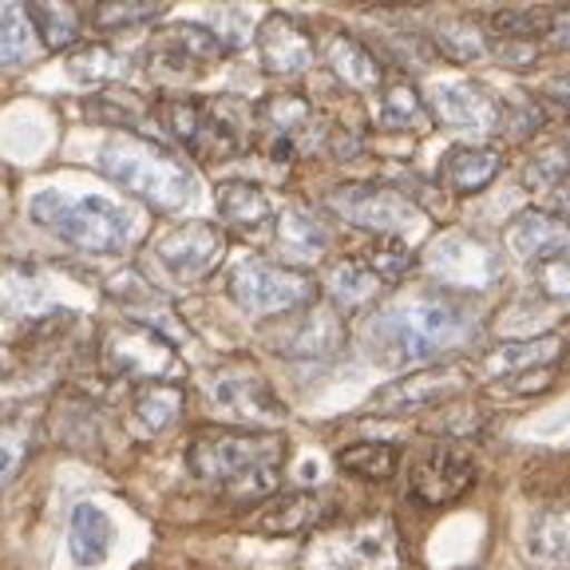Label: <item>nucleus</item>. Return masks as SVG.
<instances>
[{
	"instance_id": "1",
	"label": "nucleus",
	"mask_w": 570,
	"mask_h": 570,
	"mask_svg": "<svg viewBox=\"0 0 570 570\" xmlns=\"http://www.w3.org/2000/svg\"><path fill=\"white\" fill-rule=\"evenodd\" d=\"M289 444L258 428H203L187 444V468L203 488L230 499L274 495Z\"/></svg>"
},
{
	"instance_id": "2",
	"label": "nucleus",
	"mask_w": 570,
	"mask_h": 570,
	"mask_svg": "<svg viewBox=\"0 0 570 570\" xmlns=\"http://www.w3.org/2000/svg\"><path fill=\"white\" fill-rule=\"evenodd\" d=\"M472 333V317L452 294H412L389 302L368 321V348L384 368L432 365L448 348L463 345Z\"/></svg>"
},
{
	"instance_id": "3",
	"label": "nucleus",
	"mask_w": 570,
	"mask_h": 570,
	"mask_svg": "<svg viewBox=\"0 0 570 570\" xmlns=\"http://www.w3.org/2000/svg\"><path fill=\"white\" fill-rule=\"evenodd\" d=\"M99 170L159 210H183L195 198V170L167 147L139 135H116L99 151Z\"/></svg>"
},
{
	"instance_id": "4",
	"label": "nucleus",
	"mask_w": 570,
	"mask_h": 570,
	"mask_svg": "<svg viewBox=\"0 0 570 570\" xmlns=\"http://www.w3.org/2000/svg\"><path fill=\"white\" fill-rule=\"evenodd\" d=\"M32 218L83 254H116L135 238V214L96 195L63 198L60 190H40L32 198Z\"/></svg>"
},
{
	"instance_id": "5",
	"label": "nucleus",
	"mask_w": 570,
	"mask_h": 570,
	"mask_svg": "<svg viewBox=\"0 0 570 570\" xmlns=\"http://www.w3.org/2000/svg\"><path fill=\"white\" fill-rule=\"evenodd\" d=\"M302 570H401V539L389 515H356L317 527Z\"/></svg>"
},
{
	"instance_id": "6",
	"label": "nucleus",
	"mask_w": 570,
	"mask_h": 570,
	"mask_svg": "<svg viewBox=\"0 0 570 570\" xmlns=\"http://www.w3.org/2000/svg\"><path fill=\"white\" fill-rule=\"evenodd\" d=\"M163 124L167 131H175V139H183L190 151L203 163H223L234 159L246 142L242 131V107L226 99H195V96H178L163 104Z\"/></svg>"
},
{
	"instance_id": "7",
	"label": "nucleus",
	"mask_w": 570,
	"mask_h": 570,
	"mask_svg": "<svg viewBox=\"0 0 570 570\" xmlns=\"http://www.w3.org/2000/svg\"><path fill=\"white\" fill-rule=\"evenodd\" d=\"M99 361H104L111 376L135 384L163 381V376H170L178 368L175 345L155 325L135 317L107 325L104 337H99Z\"/></svg>"
},
{
	"instance_id": "8",
	"label": "nucleus",
	"mask_w": 570,
	"mask_h": 570,
	"mask_svg": "<svg viewBox=\"0 0 570 570\" xmlns=\"http://www.w3.org/2000/svg\"><path fill=\"white\" fill-rule=\"evenodd\" d=\"M226 56L223 36H214L206 24H190V20H175L163 32L151 36L147 45V68L159 83L167 88H187L210 76L214 63Z\"/></svg>"
},
{
	"instance_id": "9",
	"label": "nucleus",
	"mask_w": 570,
	"mask_h": 570,
	"mask_svg": "<svg viewBox=\"0 0 570 570\" xmlns=\"http://www.w3.org/2000/svg\"><path fill=\"white\" fill-rule=\"evenodd\" d=\"M226 294L249 317H282L309 305L313 282L309 274L269 262H238L226 277Z\"/></svg>"
},
{
	"instance_id": "10",
	"label": "nucleus",
	"mask_w": 570,
	"mask_h": 570,
	"mask_svg": "<svg viewBox=\"0 0 570 570\" xmlns=\"http://www.w3.org/2000/svg\"><path fill=\"white\" fill-rule=\"evenodd\" d=\"M203 389L214 412H223L226 420H238V424H258V432H266V424H277L285 416V404L277 401L274 384L242 356L214 368Z\"/></svg>"
},
{
	"instance_id": "11",
	"label": "nucleus",
	"mask_w": 570,
	"mask_h": 570,
	"mask_svg": "<svg viewBox=\"0 0 570 570\" xmlns=\"http://www.w3.org/2000/svg\"><path fill=\"white\" fill-rule=\"evenodd\" d=\"M266 345L294 361H333L345 353L348 330L333 305L309 302L294 313H282V321L266 333Z\"/></svg>"
},
{
	"instance_id": "12",
	"label": "nucleus",
	"mask_w": 570,
	"mask_h": 570,
	"mask_svg": "<svg viewBox=\"0 0 570 570\" xmlns=\"http://www.w3.org/2000/svg\"><path fill=\"white\" fill-rule=\"evenodd\" d=\"M330 206L345 218V223L361 226V230H373L376 238L404 242L420 223H424V214H420V206L412 203V198H404L401 190H392V187H376V183L333 190Z\"/></svg>"
},
{
	"instance_id": "13",
	"label": "nucleus",
	"mask_w": 570,
	"mask_h": 570,
	"mask_svg": "<svg viewBox=\"0 0 570 570\" xmlns=\"http://www.w3.org/2000/svg\"><path fill=\"white\" fill-rule=\"evenodd\" d=\"M475 483V460L468 448L452 444H432L412 460L409 468V499L420 508H448L455 499H463Z\"/></svg>"
},
{
	"instance_id": "14",
	"label": "nucleus",
	"mask_w": 570,
	"mask_h": 570,
	"mask_svg": "<svg viewBox=\"0 0 570 570\" xmlns=\"http://www.w3.org/2000/svg\"><path fill=\"white\" fill-rule=\"evenodd\" d=\"M226 254V234L210 223H187L175 226L170 234H163L155 242V262L163 266V274L178 285L203 282Z\"/></svg>"
},
{
	"instance_id": "15",
	"label": "nucleus",
	"mask_w": 570,
	"mask_h": 570,
	"mask_svg": "<svg viewBox=\"0 0 570 570\" xmlns=\"http://www.w3.org/2000/svg\"><path fill=\"white\" fill-rule=\"evenodd\" d=\"M468 384V373L460 365H432L420 368V373L404 376V381H392L376 392L368 409L381 412V416H409V412H428L436 404L452 401L455 392Z\"/></svg>"
},
{
	"instance_id": "16",
	"label": "nucleus",
	"mask_w": 570,
	"mask_h": 570,
	"mask_svg": "<svg viewBox=\"0 0 570 570\" xmlns=\"http://www.w3.org/2000/svg\"><path fill=\"white\" fill-rule=\"evenodd\" d=\"M428 269L448 285V289H488L499 277V258L488 242L472 234H452L440 238L428 254Z\"/></svg>"
},
{
	"instance_id": "17",
	"label": "nucleus",
	"mask_w": 570,
	"mask_h": 570,
	"mask_svg": "<svg viewBox=\"0 0 570 570\" xmlns=\"http://www.w3.org/2000/svg\"><path fill=\"white\" fill-rule=\"evenodd\" d=\"M258 60L269 76H302L317 63V40L294 17L274 12L258 28Z\"/></svg>"
},
{
	"instance_id": "18",
	"label": "nucleus",
	"mask_w": 570,
	"mask_h": 570,
	"mask_svg": "<svg viewBox=\"0 0 570 570\" xmlns=\"http://www.w3.org/2000/svg\"><path fill=\"white\" fill-rule=\"evenodd\" d=\"M258 147L274 163H289L297 151V139L313 127V107L302 96H269L254 111Z\"/></svg>"
},
{
	"instance_id": "19",
	"label": "nucleus",
	"mask_w": 570,
	"mask_h": 570,
	"mask_svg": "<svg viewBox=\"0 0 570 570\" xmlns=\"http://www.w3.org/2000/svg\"><path fill=\"white\" fill-rule=\"evenodd\" d=\"M508 246L515 258L547 266V262L567 258L570 234L559 214H551L547 206H531V210L515 214V223L508 226Z\"/></svg>"
},
{
	"instance_id": "20",
	"label": "nucleus",
	"mask_w": 570,
	"mask_h": 570,
	"mask_svg": "<svg viewBox=\"0 0 570 570\" xmlns=\"http://www.w3.org/2000/svg\"><path fill=\"white\" fill-rule=\"evenodd\" d=\"M432 104H436V116L444 119L448 127H460V131H495L499 127V104L488 88L480 83H436L432 91Z\"/></svg>"
},
{
	"instance_id": "21",
	"label": "nucleus",
	"mask_w": 570,
	"mask_h": 570,
	"mask_svg": "<svg viewBox=\"0 0 570 570\" xmlns=\"http://www.w3.org/2000/svg\"><path fill=\"white\" fill-rule=\"evenodd\" d=\"M503 167V151L495 142H460L440 159V183L452 195H475L499 175Z\"/></svg>"
},
{
	"instance_id": "22",
	"label": "nucleus",
	"mask_w": 570,
	"mask_h": 570,
	"mask_svg": "<svg viewBox=\"0 0 570 570\" xmlns=\"http://www.w3.org/2000/svg\"><path fill=\"white\" fill-rule=\"evenodd\" d=\"M321 56H325V63H330L333 76H337L345 88H353V91H381L384 88L381 60H376V56L368 52V48L361 45L356 36H348V32L325 36Z\"/></svg>"
},
{
	"instance_id": "23",
	"label": "nucleus",
	"mask_w": 570,
	"mask_h": 570,
	"mask_svg": "<svg viewBox=\"0 0 570 570\" xmlns=\"http://www.w3.org/2000/svg\"><path fill=\"white\" fill-rule=\"evenodd\" d=\"M321 495L313 491H285V495H274L266 508L254 519V531L269 534V539H285V534H305L313 527H321Z\"/></svg>"
},
{
	"instance_id": "24",
	"label": "nucleus",
	"mask_w": 570,
	"mask_h": 570,
	"mask_svg": "<svg viewBox=\"0 0 570 570\" xmlns=\"http://www.w3.org/2000/svg\"><path fill=\"white\" fill-rule=\"evenodd\" d=\"M527 559L543 570H562L570 562V523L562 503L539 508L531 515V523H527Z\"/></svg>"
},
{
	"instance_id": "25",
	"label": "nucleus",
	"mask_w": 570,
	"mask_h": 570,
	"mask_svg": "<svg viewBox=\"0 0 570 570\" xmlns=\"http://www.w3.org/2000/svg\"><path fill=\"white\" fill-rule=\"evenodd\" d=\"M116 543V523L107 515L104 508L96 503H80V508L71 511V523H68V547H71V559L80 562V567H99L107 559Z\"/></svg>"
},
{
	"instance_id": "26",
	"label": "nucleus",
	"mask_w": 570,
	"mask_h": 570,
	"mask_svg": "<svg viewBox=\"0 0 570 570\" xmlns=\"http://www.w3.org/2000/svg\"><path fill=\"white\" fill-rule=\"evenodd\" d=\"M183 404H187V392L170 381L139 384V389L131 392V416L142 436H159V432L175 428L178 416H183Z\"/></svg>"
},
{
	"instance_id": "27",
	"label": "nucleus",
	"mask_w": 570,
	"mask_h": 570,
	"mask_svg": "<svg viewBox=\"0 0 570 570\" xmlns=\"http://www.w3.org/2000/svg\"><path fill=\"white\" fill-rule=\"evenodd\" d=\"M218 214H223V223L234 226L238 234H262L269 226V218H274V206H269L262 187L230 178V183L218 187Z\"/></svg>"
},
{
	"instance_id": "28",
	"label": "nucleus",
	"mask_w": 570,
	"mask_h": 570,
	"mask_svg": "<svg viewBox=\"0 0 570 570\" xmlns=\"http://www.w3.org/2000/svg\"><path fill=\"white\" fill-rule=\"evenodd\" d=\"M376 124L384 131H409V135H428L432 131V111L420 99V91L409 80H396L381 91V111H376Z\"/></svg>"
},
{
	"instance_id": "29",
	"label": "nucleus",
	"mask_w": 570,
	"mask_h": 570,
	"mask_svg": "<svg viewBox=\"0 0 570 570\" xmlns=\"http://www.w3.org/2000/svg\"><path fill=\"white\" fill-rule=\"evenodd\" d=\"M277 246H282V254H289V258H297V262L325 258L330 230H325L309 210H285L282 218H277Z\"/></svg>"
},
{
	"instance_id": "30",
	"label": "nucleus",
	"mask_w": 570,
	"mask_h": 570,
	"mask_svg": "<svg viewBox=\"0 0 570 570\" xmlns=\"http://www.w3.org/2000/svg\"><path fill=\"white\" fill-rule=\"evenodd\" d=\"M436 40H440V48L460 63L495 56V36H488V28L475 17H444L436 28Z\"/></svg>"
},
{
	"instance_id": "31",
	"label": "nucleus",
	"mask_w": 570,
	"mask_h": 570,
	"mask_svg": "<svg viewBox=\"0 0 570 570\" xmlns=\"http://www.w3.org/2000/svg\"><path fill=\"white\" fill-rule=\"evenodd\" d=\"M562 353V341L554 333L547 337H531V341H519V345H503L488 356V373L495 376H511V373H527V368H543L554 365Z\"/></svg>"
},
{
	"instance_id": "32",
	"label": "nucleus",
	"mask_w": 570,
	"mask_h": 570,
	"mask_svg": "<svg viewBox=\"0 0 570 570\" xmlns=\"http://www.w3.org/2000/svg\"><path fill=\"white\" fill-rule=\"evenodd\" d=\"M341 472L356 475V480L368 483H384L396 475L401 468V448L396 444H381V440H365V444H348L337 452Z\"/></svg>"
},
{
	"instance_id": "33",
	"label": "nucleus",
	"mask_w": 570,
	"mask_h": 570,
	"mask_svg": "<svg viewBox=\"0 0 570 570\" xmlns=\"http://www.w3.org/2000/svg\"><path fill=\"white\" fill-rule=\"evenodd\" d=\"M325 289H330L337 305H348V309H353V305L373 302L384 285L376 282L356 258H341V262H333V266H325Z\"/></svg>"
},
{
	"instance_id": "34",
	"label": "nucleus",
	"mask_w": 570,
	"mask_h": 570,
	"mask_svg": "<svg viewBox=\"0 0 570 570\" xmlns=\"http://www.w3.org/2000/svg\"><path fill=\"white\" fill-rule=\"evenodd\" d=\"M24 17L32 24V32L52 52H63V48H71L80 40V12L71 9V4H28Z\"/></svg>"
},
{
	"instance_id": "35",
	"label": "nucleus",
	"mask_w": 570,
	"mask_h": 570,
	"mask_svg": "<svg viewBox=\"0 0 570 570\" xmlns=\"http://www.w3.org/2000/svg\"><path fill=\"white\" fill-rule=\"evenodd\" d=\"M495 40L503 45H543L547 28H551V12L543 9H503L491 17Z\"/></svg>"
},
{
	"instance_id": "36",
	"label": "nucleus",
	"mask_w": 570,
	"mask_h": 570,
	"mask_svg": "<svg viewBox=\"0 0 570 570\" xmlns=\"http://www.w3.org/2000/svg\"><path fill=\"white\" fill-rule=\"evenodd\" d=\"M0 302L9 305V309H40V305L48 302V289L45 282H40V269L28 266V262H17V266H9L4 274H0Z\"/></svg>"
},
{
	"instance_id": "37",
	"label": "nucleus",
	"mask_w": 570,
	"mask_h": 570,
	"mask_svg": "<svg viewBox=\"0 0 570 570\" xmlns=\"http://www.w3.org/2000/svg\"><path fill=\"white\" fill-rule=\"evenodd\" d=\"M356 262H361V266H365L381 285H392V282H401V277L412 269V249L396 238H376L373 246L356 254Z\"/></svg>"
},
{
	"instance_id": "38",
	"label": "nucleus",
	"mask_w": 570,
	"mask_h": 570,
	"mask_svg": "<svg viewBox=\"0 0 570 570\" xmlns=\"http://www.w3.org/2000/svg\"><path fill=\"white\" fill-rule=\"evenodd\" d=\"M527 187L539 190V195H547L554 203L551 214H559L562 218V195H567V159H562V147H551L547 155H539V159L527 163L523 170Z\"/></svg>"
},
{
	"instance_id": "39",
	"label": "nucleus",
	"mask_w": 570,
	"mask_h": 570,
	"mask_svg": "<svg viewBox=\"0 0 570 570\" xmlns=\"http://www.w3.org/2000/svg\"><path fill=\"white\" fill-rule=\"evenodd\" d=\"M32 52H36V32L28 24L24 9L12 4V9L0 12V68H17Z\"/></svg>"
},
{
	"instance_id": "40",
	"label": "nucleus",
	"mask_w": 570,
	"mask_h": 570,
	"mask_svg": "<svg viewBox=\"0 0 570 570\" xmlns=\"http://www.w3.org/2000/svg\"><path fill=\"white\" fill-rule=\"evenodd\" d=\"M76 321H80V313H71V309L36 321L32 333H28V341H24L28 361H52L56 353H63V337L76 330Z\"/></svg>"
},
{
	"instance_id": "41",
	"label": "nucleus",
	"mask_w": 570,
	"mask_h": 570,
	"mask_svg": "<svg viewBox=\"0 0 570 570\" xmlns=\"http://www.w3.org/2000/svg\"><path fill=\"white\" fill-rule=\"evenodd\" d=\"M163 17V4H151V0H139V4H99L91 12L96 28H127V24H147V20Z\"/></svg>"
},
{
	"instance_id": "42",
	"label": "nucleus",
	"mask_w": 570,
	"mask_h": 570,
	"mask_svg": "<svg viewBox=\"0 0 570 570\" xmlns=\"http://www.w3.org/2000/svg\"><path fill=\"white\" fill-rule=\"evenodd\" d=\"M116 71V52L107 45H88L71 56V76L83 83H104Z\"/></svg>"
},
{
	"instance_id": "43",
	"label": "nucleus",
	"mask_w": 570,
	"mask_h": 570,
	"mask_svg": "<svg viewBox=\"0 0 570 570\" xmlns=\"http://www.w3.org/2000/svg\"><path fill=\"white\" fill-rule=\"evenodd\" d=\"M28 455V432L20 424H0V483H9L12 475L24 468Z\"/></svg>"
},
{
	"instance_id": "44",
	"label": "nucleus",
	"mask_w": 570,
	"mask_h": 570,
	"mask_svg": "<svg viewBox=\"0 0 570 570\" xmlns=\"http://www.w3.org/2000/svg\"><path fill=\"white\" fill-rule=\"evenodd\" d=\"M554 373H559V361H554V365H543V368H527V373L499 376V381H495V392H503V396H523V392H543V389H551Z\"/></svg>"
}]
</instances>
